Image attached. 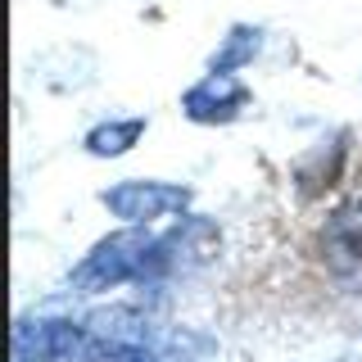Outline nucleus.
Masks as SVG:
<instances>
[{
  "label": "nucleus",
  "instance_id": "nucleus-1",
  "mask_svg": "<svg viewBox=\"0 0 362 362\" xmlns=\"http://www.w3.org/2000/svg\"><path fill=\"white\" fill-rule=\"evenodd\" d=\"M173 272V258H168L163 235H150L141 226H127V231H113L105 235L90 254L68 272V286L77 294H105L118 290L127 281H158Z\"/></svg>",
  "mask_w": 362,
  "mask_h": 362
},
{
  "label": "nucleus",
  "instance_id": "nucleus-6",
  "mask_svg": "<svg viewBox=\"0 0 362 362\" xmlns=\"http://www.w3.org/2000/svg\"><path fill=\"white\" fill-rule=\"evenodd\" d=\"M263 50V28L254 23H231V32L222 37V45L209 54V73H240L245 64L258 59Z\"/></svg>",
  "mask_w": 362,
  "mask_h": 362
},
{
  "label": "nucleus",
  "instance_id": "nucleus-3",
  "mask_svg": "<svg viewBox=\"0 0 362 362\" xmlns=\"http://www.w3.org/2000/svg\"><path fill=\"white\" fill-rule=\"evenodd\" d=\"M90 326L50 322V317H18L14 322V362H82Z\"/></svg>",
  "mask_w": 362,
  "mask_h": 362
},
{
  "label": "nucleus",
  "instance_id": "nucleus-4",
  "mask_svg": "<svg viewBox=\"0 0 362 362\" xmlns=\"http://www.w3.org/2000/svg\"><path fill=\"white\" fill-rule=\"evenodd\" d=\"M249 109V86L240 73H204L195 86L181 90V113L190 122L218 127V122H235Z\"/></svg>",
  "mask_w": 362,
  "mask_h": 362
},
{
  "label": "nucleus",
  "instance_id": "nucleus-7",
  "mask_svg": "<svg viewBox=\"0 0 362 362\" xmlns=\"http://www.w3.org/2000/svg\"><path fill=\"white\" fill-rule=\"evenodd\" d=\"M145 127H150V122H145L141 113H136V118H109V122H95L82 145H86V154H95V158H118L141 141Z\"/></svg>",
  "mask_w": 362,
  "mask_h": 362
},
{
  "label": "nucleus",
  "instance_id": "nucleus-5",
  "mask_svg": "<svg viewBox=\"0 0 362 362\" xmlns=\"http://www.w3.org/2000/svg\"><path fill=\"white\" fill-rule=\"evenodd\" d=\"M322 249H326V267L335 281L344 286H362V199L339 209L322 231Z\"/></svg>",
  "mask_w": 362,
  "mask_h": 362
},
{
  "label": "nucleus",
  "instance_id": "nucleus-2",
  "mask_svg": "<svg viewBox=\"0 0 362 362\" xmlns=\"http://www.w3.org/2000/svg\"><path fill=\"white\" fill-rule=\"evenodd\" d=\"M190 199H195L190 186H177V181H141V177L100 190V204L127 226H150L154 218H173V213L190 209Z\"/></svg>",
  "mask_w": 362,
  "mask_h": 362
}]
</instances>
